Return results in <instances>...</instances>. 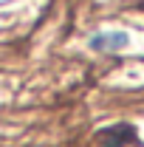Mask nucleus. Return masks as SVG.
<instances>
[{
	"label": "nucleus",
	"mask_w": 144,
	"mask_h": 147,
	"mask_svg": "<svg viewBox=\"0 0 144 147\" xmlns=\"http://www.w3.org/2000/svg\"><path fill=\"white\" fill-rule=\"evenodd\" d=\"M127 42H130V37L124 31H102V34H96L90 40V48H96V51H119Z\"/></svg>",
	"instance_id": "nucleus-1"
}]
</instances>
